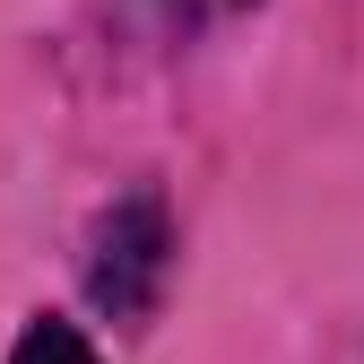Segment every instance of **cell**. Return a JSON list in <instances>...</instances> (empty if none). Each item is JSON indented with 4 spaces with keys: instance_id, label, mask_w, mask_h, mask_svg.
<instances>
[{
    "instance_id": "cell-1",
    "label": "cell",
    "mask_w": 364,
    "mask_h": 364,
    "mask_svg": "<svg viewBox=\"0 0 364 364\" xmlns=\"http://www.w3.org/2000/svg\"><path fill=\"white\" fill-rule=\"evenodd\" d=\"M156 269H165V225L148 200H130L113 225H105V260H96V295L113 312H139L148 287H156Z\"/></svg>"
},
{
    "instance_id": "cell-2",
    "label": "cell",
    "mask_w": 364,
    "mask_h": 364,
    "mask_svg": "<svg viewBox=\"0 0 364 364\" xmlns=\"http://www.w3.org/2000/svg\"><path fill=\"white\" fill-rule=\"evenodd\" d=\"M9 364H96V347H87L70 321H35L26 338H18V355Z\"/></svg>"
}]
</instances>
